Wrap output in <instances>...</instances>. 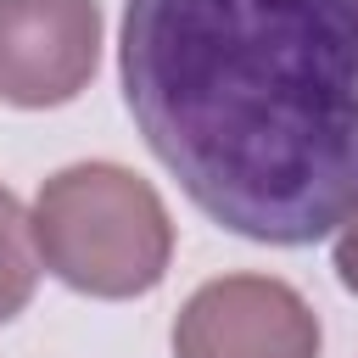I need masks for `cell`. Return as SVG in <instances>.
<instances>
[{
	"label": "cell",
	"instance_id": "obj_1",
	"mask_svg": "<svg viewBox=\"0 0 358 358\" xmlns=\"http://www.w3.org/2000/svg\"><path fill=\"white\" fill-rule=\"evenodd\" d=\"M117 78L229 235L313 246L358 218V0H123Z\"/></svg>",
	"mask_w": 358,
	"mask_h": 358
},
{
	"label": "cell",
	"instance_id": "obj_2",
	"mask_svg": "<svg viewBox=\"0 0 358 358\" xmlns=\"http://www.w3.org/2000/svg\"><path fill=\"white\" fill-rule=\"evenodd\" d=\"M39 263L101 302H129L162 285L173 263V218L162 196L123 162H73L34 196Z\"/></svg>",
	"mask_w": 358,
	"mask_h": 358
},
{
	"label": "cell",
	"instance_id": "obj_3",
	"mask_svg": "<svg viewBox=\"0 0 358 358\" xmlns=\"http://www.w3.org/2000/svg\"><path fill=\"white\" fill-rule=\"evenodd\" d=\"M313 302L274 274H218L173 319V358H319Z\"/></svg>",
	"mask_w": 358,
	"mask_h": 358
},
{
	"label": "cell",
	"instance_id": "obj_4",
	"mask_svg": "<svg viewBox=\"0 0 358 358\" xmlns=\"http://www.w3.org/2000/svg\"><path fill=\"white\" fill-rule=\"evenodd\" d=\"M101 62L95 0H0V101L22 112L67 106Z\"/></svg>",
	"mask_w": 358,
	"mask_h": 358
},
{
	"label": "cell",
	"instance_id": "obj_5",
	"mask_svg": "<svg viewBox=\"0 0 358 358\" xmlns=\"http://www.w3.org/2000/svg\"><path fill=\"white\" fill-rule=\"evenodd\" d=\"M39 285V246H34V218L28 207L0 185V324L17 319L34 302Z\"/></svg>",
	"mask_w": 358,
	"mask_h": 358
},
{
	"label": "cell",
	"instance_id": "obj_6",
	"mask_svg": "<svg viewBox=\"0 0 358 358\" xmlns=\"http://www.w3.org/2000/svg\"><path fill=\"white\" fill-rule=\"evenodd\" d=\"M336 280H341V291L358 296V218L336 229Z\"/></svg>",
	"mask_w": 358,
	"mask_h": 358
}]
</instances>
